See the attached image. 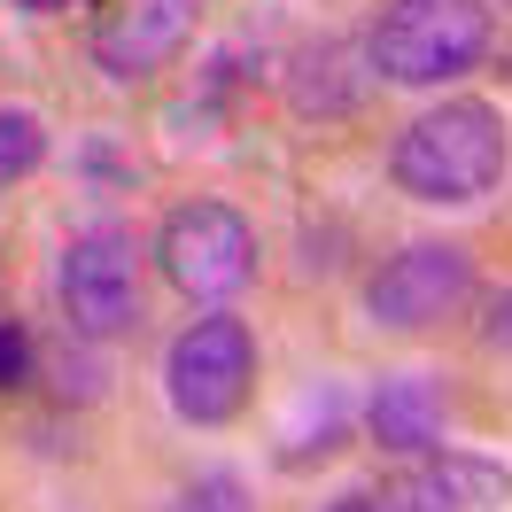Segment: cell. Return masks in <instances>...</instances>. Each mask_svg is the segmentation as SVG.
<instances>
[{
  "label": "cell",
  "mask_w": 512,
  "mask_h": 512,
  "mask_svg": "<svg viewBox=\"0 0 512 512\" xmlns=\"http://www.w3.org/2000/svg\"><path fill=\"white\" fill-rule=\"evenodd\" d=\"M373 512H466V505L443 489L435 466H404V474H388L381 489H373Z\"/></svg>",
  "instance_id": "8fae6325"
},
{
  "label": "cell",
  "mask_w": 512,
  "mask_h": 512,
  "mask_svg": "<svg viewBox=\"0 0 512 512\" xmlns=\"http://www.w3.org/2000/svg\"><path fill=\"white\" fill-rule=\"evenodd\" d=\"M326 512H373V489H350V497H334Z\"/></svg>",
  "instance_id": "9a60e30c"
},
{
  "label": "cell",
  "mask_w": 512,
  "mask_h": 512,
  "mask_svg": "<svg viewBox=\"0 0 512 512\" xmlns=\"http://www.w3.org/2000/svg\"><path fill=\"white\" fill-rule=\"evenodd\" d=\"M24 16H63V8H78V0H16Z\"/></svg>",
  "instance_id": "2e32d148"
},
{
  "label": "cell",
  "mask_w": 512,
  "mask_h": 512,
  "mask_svg": "<svg viewBox=\"0 0 512 512\" xmlns=\"http://www.w3.org/2000/svg\"><path fill=\"white\" fill-rule=\"evenodd\" d=\"M481 272L466 241H404L365 272V319L381 334H435L474 303Z\"/></svg>",
  "instance_id": "5b68a950"
},
{
  "label": "cell",
  "mask_w": 512,
  "mask_h": 512,
  "mask_svg": "<svg viewBox=\"0 0 512 512\" xmlns=\"http://www.w3.org/2000/svg\"><path fill=\"white\" fill-rule=\"evenodd\" d=\"M202 8H210V0H109L101 24H94L101 78H117V86H148V78H163V70L187 55Z\"/></svg>",
  "instance_id": "52a82bcc"
},
{
  "label": "cell",
  "mask_w": 512,
  "mask_h": 512,
  "mask_svg": "<svg viewBox=\"0 0 512 512\" xmlns=\"http://www.w3.org/2000/svg\"><path fill=\"white\" fill-rule=\"evenodd\" d=\"M171 512H256V505H249V489H241L233 474H194Z\"/></svg>",
  "instance_id": "7c38bea8"
},
{
  "label": "cell",
  "mask_w": 512,
  "mask_h": 512,
  "mask_svg": "<svg viewBox=\"0 0 512 512\" xmlns=\"http://www.w3.org/2000/svg\"><path fill=\"white\" fill-rule=\"evenodd\" d=\"M32 365H39V357H32V334H24L16 319H0V396H16V388L32 381Z\"/></svg>",
  "instance_id": "4fadbf2b"
},
{
  "label": "cell",
  "mask_w": 512,
  "mask_h": 512,
  "mask_svg": "<svg viewBox=\"0 0 512 512\" xmlns=\"http://www.w3.org/2000/svg\"><path fill=\"white\" fill-rule=\"evenodd\" d=\"M256 388V326L233 311H202L163 350V396L187 427H233Z\"/></svg>",
  "instance_id": "277c9868"
},
{
  "label": "cell",
  "mask_w": 512,
  "mask_h": 512,
  "mask_svg": "<svg viewBox=\"0 0 512 512\" xmlns=\"http://www.w3.org/2000/svg\"><path fill=\"white\" fill-rule=\"evenodd\" d=\"M481 350L512 357V288H505V295H489V311H481Z\"/></svg>",
  "instance_id": "5bb4252c"
},
{
  "label": "cell",
  "mask_w": 512,
  "mask_h": 512,
  "mask_svg": "<svg viewBox=\"0 0 512 512\" xmlns=\"http://www.w3.org/2000/svg\"><path fill=\"white\" fill-rule=\"evenodd\" d=\"M39 163H47V125H39L32 109H16V101H0V187H16V179H32Z\"/></svg>",
  "instance_id": "30bf717a"
},
{
  "label": "cell",
  "mask_w": 512,
  "mask_h": 512,
  "mask_svg": "<svg viewBox=\"0 0 512 512\" xmlns=\"http://www.w3.org/2000/svg\"><path fill=\"white\" fill-rule=\"evenodd\" d=\"M489 39H497L489 0H388L365 39V63L388 86H458L481 70Z\"/></svg>",
  "instance_id": "7a4b0ae2"
},
{
  "label": "cell",
  "mask_w": 512,
  "mask_h": 512,
  "mask_svg": "<svg viewBox=\"0 0 512 512\" xmlns=\"http://www.w3.org/2000/svg\"><path fill=\"white\" fill-rule=\"evenodd\" d=\"M156 272H163L171 295H187V303H202V311H225V303L256 280V225L241 218L233 202L194 194V202H179V210H163Z\"/></svg>",
  "instance_id": "3957f363"
},
{
  "label": "cell",
  "mask_w": 512,
  "mask_h": 512,
  "mask_svg": "<svg viewBox=\"0 0 512 512\" xmlns=\"http://www.w3.org/2000/svg\"><path fill=\"white\" fill-rule=\"evenodd\" d=\"M55 295H63V326L70 334H86V342H125L140 334V249H132V233L117 225H94V233H78L55 264Z\"/></svg>",
  "instance_id": "8992f818"
},
{
  "label": "cell",
  "mask_w": 512,
  "mask_h": 512,
  "mask_svg": "<svg viewBox=\"0 0 512 512\" xmlns=\"http://www.w3.org/2000/svg\"><path fill=\"white\" fill-rule=\"evenodd\" d=\"M512 163V132H505V109L497 101H435V109H419L412 125L396 132V148H388V179L396 194H412L427 210H466L481 194H497Z\"/></svg>",
  "instance_id": "6da1fadb"
},
{
  "label": "cell",
  "mask_w": 512,
  "mask_h": 512,
  "mask_svg": "<svg viewBox=\"0 0 512 512\" xmlns=\"http://www.w3.org/2000/svg\"><path fill=\"white\" fill-rule=\"evenodd\" d=\"M443 381L435 373H388L365 404V435L396 458H435L443 450Z\"/></svg>",
  "instance_id": "ba28073f"
},
{
  "label": "cell",
  "mask_w": 512,
  "mask_h": 512,
  "mask_svg": "<svg viewBox=\"0 0 512 512\" xmlns=\"http://www.w3.org/2000/svg\"><path fill=\"white\" fill-rule=\"evenodd\" d=\"M427 466L443 474V489H450V497H458L466 512L505 505V497H512V474H505V466H489V458H474V450H435Z\"/></svg>",
  "instance_id": "9c48e42d"
}]
</instances>
